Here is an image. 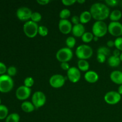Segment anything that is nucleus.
<instances>
[{
	"label": "nucleus",
	"mask_w": 122,
	"mask_h": 122,
	"mask_svg": "<svg viewBox=\"0 0 122 122\" xmlns=\"http://www.w3.org/2000/svg\"><path fill=\"white\" fill-rule=\"evenodd\" d=\"M92 17L96 21H104L109 17L110 14L109 7L101 2L93 4L90 8Z\"/></svg>",
	"instance_id": "1"
},
{
	"label": "nucleus",
	"mask_w": 122,
	"mask_h": 122,
	"mask_svg": "<svg viewBox=\"0 0 122 122\" xmlns=\"http://www.w3.org/2000/svg\"><path fill=\"white\" fill-rule=\"evenodd\" d=\"M93 55V50L88 45L82 44L77 47L76 50V56L79 60H86L91 58Z\"/></svg>",
	"instance_id": "2"
},
{
	"label": "nucleus",
	"mask_w": 122,
	"mask_h": 122,
	"mask_svg": "<svg viewBox=\"0 0 122 122\" xmlns=\"http://www.w3.org/2000/svg\"><path fill=\"white\" fill-rule=\"evenodd\" d=\"M92 32L95 36L102 38L108 32V25L104 21H96L92 27Z\"/></svg>",
	"instance_id": "3"
},
{
	"label": "nucleus",
	"mask_w": 122,
	"mask_h": 122,
	"mask_svg": "<svg viewBox=\"0 0 122 122\" xmlns=\"http://www.w3.org/2000/svg\"><path fill=\"white\" fill-rule=\"evenodd\" d=\"M14 86V81L8 75H0V92L7 93L11 91Z\"/></svg>",
	"instance_id": "4"
},
{
	"label": "nucleus",
	"mask_w": 122,
	"mask_h": 122,
	"mask_svg": "<svg viewBox=\"0 0 122 122\" xmlns=\"http://www.w3.org/2000/svg\"><path fill=\"white\" fill-rule=\"evenodd\" d=\"M39 26L38 23L29 20L24 24L23 32L25 35L29 38H33L38 34Z\"/></svg>",
	"instance_id": "5"
},
{
	"label": "nucleus",
	"mask_w": 122,
	"mask_h": 122,
	"mask_svg": "<svg viewBox=\"0 0 122 122\" xmlns=\"http://www.w3.org/2000/svg\"><path fill=\"white\" fill-rule=\"evenodd\" d=\"M73 57V53L71 49L67 47L62 48L57 52L56 57L58 61L61 63L68 62L71 60Z\"/></svg>",
	"instance_id": "6"
},
{
	"label": "nucleus",
	"mask_w": 122,
	"mask_h": 122,
	"mask_svg": "<svg viewBox=\"0 0 122 122\" xmlns=\"http://www.w3.org/2000/svg\"><path fill=\"white\" fill-rule=\"evenodd\" d=\"M67 77L63 76L60 74H56L51 76L49 80V83L52 88L58 89L63 87L65 84V82Z\"/></svg>",
	"instance_id": "7"
},
{
	"label": "nucleus",
	"mask_w": 122,
	"mask_h": 122,
	"mask_svg": "<svg viewBox=\"0 0 122 122\" xmlns=\"http://www.w3.org/2000/svg\"><path fill=\"white\" fill-rule=\"evenodd\" d=\"M46 97L45 94L41 91H36L32 97V102L36 108H39L45 104Z\"/></svg>",
	"instance_id": "8"
},
{
	"label": "nucleus",
	"mask_w": 122,
	"mask_h": 122,
	"mask_svg": "<svg viewBox=\"0 0 122 122\" xmlns=\"http://www.w3.org/2000/svg\"><path fill=\"white\" fill-rule=\"evenodd\" d=\"M122 99V95L117 91H111L106 93L104 97V101L109 105H116Z\"/></svg>",
	"instance_id": "9"
},
{
	"label": "nucleus",
	"mask_w": 122,
	"mask_h": 122,
	"mask_svg": "<svg viewBox=\"0 0 122 122\" xmlns=\"http://www.w3.org/2000/svg\"><path fill=\"white\" fill-rule=\"evenodd\" d=\"M108 32L113 36L121 37L122 35V24L119 21H111L108 25Z\"/></svg>",
	"instance_id": "10"
},
{
	"label": "nucleus",
	"mask_w": 122,
	"mask_h": 122,
	"mask_svg": "<svg viewBox=\"0 0 122 122\" xmlns=\"http://www.w3.org/2000/svg\"><path fill=\"white\" fill-rule=\"evenodd\" d=\"M33 12L28 7H21L17 9L16 11V15L18 19L23 21H29Z\"/></svg>",
	"instance_id": "11"
},
{
	"label": "nucleus",
	"mask_w": 122,
	"mask_h": 122,
	"mask_svg": "<svg viewBox=\"0 0 122 122\" xmlns=\"http://www.w3.org/2000/svg\"><path fill=\"white\" fill-rule=\"evenodd\" d=\"M67 79L72 83H77L81 78V71L76 67H71L67 71Z\"/></svg>",
	"instance_id": "12"
},
{
	"label": "nucleus",
	"mask_w": 122,
	"mask_h": 122,
	"mask_svg": "<svg viewBox=\"0 0 122 122\" xmlns=\"http://www.w3.org/2000/svg\"><path fill=\"white\" fill-rule=\"evenodd\" d=\"M31 95V89L22 85L19 86L15 91V96L20 101L26 100Z\"/></svg>",
	"instance_id": "13"
},
{
	"label": "nucleus",
	"mask_w": 122,
	"mask_h": 122,
	"mask_svg": "<svg viewBox=\"0 0 122 122\" xmlns=\"http://www.w3.org/2000/svg\"><path fill=\"white\" fill-rule=\"evenodd\" d=\"M72 23L69 20H60L58 23V29L61 33L64 35L69 34L72 31Z\"/></svg>",
	"instance_id": "14"
},
{
	"label": "nucleus",
	"mask_w": 122,
	"mask_h": 122,
	"mask_svg": "<svg viewBox=\"0 0 122 122\" xmlns=\"http://www.w3.org/2000/svg\"><path fill=\"white\" fill-rule=\"evenodd\" d=\"M84 78L87 82L89 83H95L98 81L99 75L96 71L89 70L84 75Z\"/></svg>",
	"instance_id": "15"
},
{
	"label": "nucleus",
	"mask_w": 122,
	"mask_h": 122,
	"mask_svg": "<svg viewBox=\"0 0 122 122\" xmlns=\"http://www.w3.org/2000/svg\"><path fill=\"white\" fill-rule=\"evenodd\" d=\"M110 78L113 83L121 85H122V71L119 70H114L110 73Z\"/></svg>",
	"instance_id": "16"
},
{
	"label": "nucleus",
	"mask_w": 122,
	"mask_h": 122,
	"mask_svg": "<svg viewBox=\"0 0 122 122\" xmlns=\"http://www.w3.org/2000/svg\"><path fill=\"white\" fill-rule=\"evenodd\" d=\"M71 32H72V34L74 36L77 37V38L82 37L83 35L86 32L84 25L81 23L76 25H73Z\"/></svg>",
	"instance_id": "17"
},
{
	"label": "nucleus",
	"mask_w": 122,
	"mask_h": 122,
	"mask_svg": "<svg viewBox=\"0 0 122 122\" xmlns=\"http://www.w3.org/2000/svg\"><path fill=\"white\" fill-rule=\"evenodd\" d=\"M21 108L25 113H29L33 112L36 108L35 107L34 105L32 104V102L25 101H23L21 104Z\"/></svg>",
	"instance_id": "18"
},
{
	"label": "nucleus",
	"mask_w": 122,
	"mask_h": 122,
	"mask_svg": "<svg viewBox=\"0 0 122 122\" xmlns=\"http://www.w3.org/2000/svg\"><path fill=\"white\" fill-rule=\"evenodd\" d=\"M92 18V17L90 11H85L82 12L81 14V15H79L80 23L82 24V25L86 24L91 21Z\"/></svg>",
	"instance_id": "19"
},
{
	"label": "nucleus",
	"mask_w": 122,
	"mask_h": 122,
	"mask_svg": "<svg viewBox=\"0 0 122 122\" xmlns=\"http://www.w3.org/2000/svg\"><path fill=\"white\" fill-rule=\"evenodd\" d=\"M107 63H108V64L111 67H117L120 64L121 61H120L119 57L112 56L108 58Z\"/></svg>",
	"instance_id": "20"
},
{
	"label": "nucleus",
	"mask_w": 122,
	"mask_h": 122,
	"mask_svg": "<svg viewBox=\"0 0 122 122\" xmlns=\"http://www.w3.org/2000/svg\"><path fill=\"white\" fill-rule=\"evenodd\" d=\"M122 17V13L119 10H114L110 14L109 18L112 21H119Z\"/></svg>",
	"instance_id": "21"
},
{
	"label": "nucleus",
	"mask_w": 122,
	"mask_h": 122,
	"mask_svg": "<svg viewBox=\"0 0 122 122\" xmlns=\"http://www.w3.org/2000/svg\"><path fill=\"white\" fill-rule=\"evenodd\" d=\"M77 67L80 71H88L89 69V63L87 60H79L77 62Z\"/></svg>",
	"instance_id": "22"
},
{
	"label": "nucleus",
	"mask_w": 122,
	"mask_h": 122,
	"mask_svg": "<svg viewBox=\"0 0 122 122\" xmlns=\"http://www.w3.org/2000/svg\"><path fill=\"white\" fill-rule=\"evenodd\" d=\"M20 116L18 113H13L9 114L5 119V122H19Z\"/></svg>",
	"instance_id": "23"
},
{
	"label": "nucleus",
	"mask_w": 122,
	"mask_h": 122,
	"mask_svg": "<svg viewBox=\"0 0 122 122\" xmlns=\"http://www.w3.org/2000/svg\"><path fill=\"white\" fill-rule=\"evenodd\" d=\"M94 35L92 32H86L83 35L81 38H82V41L85 43H89L93 41L94 39Z\"/></svg>",
	"instance_id": "24"
},
{
	"label": "nucleus",
	"mask_w": 122,
	"mask_h": 122,
	"mask_svg": "<svg viewBox=\"0 0 122 122\" xmlns=\"http://www.w3.org/2000/svg\"><path fill=\"white\" fill-rule=\"evenodd\" d=\"M8 116V108L4 105H0V120H3Z\"/></svg>",
	"instance_id": "25"
},
{
	"label": "nucleus",
	"mask_w": 122,
	"mask_h": 122,
	"mask_svg": "<svg viewBox=\"0 0 122 122\" xmlns=\"http://www.w3.org/2000/svg\"><path fill=\"white\" fill-rule=\"evenodd\" d=\"M76 44V40L75 37L73 36H69L66 40V44L67 45V47L71 50L75 47Z\"/></svg>",
	"instance_id": "26"
},
{
	"label": "nucleus",
	"mask_w": 122,
	"mask_h": 122,
	"mask_svg": "<svg viewBox=\"0 0 122 122\" xmlns=\"http://www.w3.org/2000/svg\"><path fill=\"white\" fill-rule=\"evenodd\" d=\"M71 15V11L67 8L62 10L59 14V17L61 20H67Z\"/></svg>",
	"instance_id": "27"
},
{
	"label": "nucleus",
	"mask_w": 122,
	"mask_h": 122,
	"mask_svg": "<svg viewBox=\"0 0 122 122\" xmlns=\"http://www.w3.org/2000/svg\"><path fill=\"white\" fill-rule=\"evenodd\" d=\"M41 19L42 15L40 13H39V12H33L32 13L30 18L31 21L38 23V22H39L41 20Z\"/></svg>",
	"instance_id": "28"
},
{
	"label": "nucleus",
	"mask_w": 122,
	"mask_h": 122,
	"mask_svg": "<svg viewBox=\"0 0 122 122\" xmlns=\"http://www.w3.org/2000/svg\"><path fill=\"white\" fill-rule=\"evenodd\" d=\"M110 53V50L107 46H102L98 48L97 50V54H102L107 57Z\"/></svg>",
	"instance_id": "29"
},
{
	"label": "nucleus",
	"mask_w": 122,
	"mask_h": 122,
	"mask_svg": "<svg viewBox=\"0 0 122 122\" xmlns=\"http://www.w3.org/2000/svg\"><path fill=\"white\" fill-rule=\"evenodd\" d=\"M38 34L42 37H45L48 34V29L45 26H39L38 29Z\"/></svg>",
	"instance_id": "30"
},
{
	"label": "nucleus",
	"mask_w": 122,
	"mask_h": 122,
	"mask_svg": "<svg viewBox=\"0 0 122 122\" xmlns=\"http://www.w3.org/2000/svg\"><path fill=\"white\" fill-rule=\"evenodd\" d=\"M34 85V79L30 76L26 77L24 81V85L27 88H30Z\"/></svg>",
	"instance_id": "31"
},
{
	"label": "nucleus",
	"mask_w": 122,
	"mask_h": 122,
	"mask_svg": "<svg viewBox=\"0 0 122 122\" xmlns=\"http://www.w3.org/2000/svg\"><path fill=\"white\" fill-rule=\"evenodd\" d=\"M114 46L122 52V37H119L117 38L114 41Z\"/></svg>",
	"instance_id": "32"
},
{
	"label": "nucleus",
	"mask_w": 122,
	"mask_h": 122,
	"mask_svg": "<svg viewBox=\"0 0 122 122\" xmlns=\"http://www.w3.org/2000/svg\"><path fill=\"white\" fill-rule=\"evenodd\" d=\"M7 74H8V76H10V77L11 76H14L16 75L17 73V69L15 67L11 66H10L7 69Z\"/></svg>",
	"instance_id": "33"
},
{
	"label": "nucleus",
	"mask_w": 122,
	"mask_h": 122,
	"mask_svg": "<svg viewBox=\"0 0 122 122\" xmlns=\"http://www.w3.org/2000/svg\"><path fill=\"white\" fill-rule=\"evenodd\" d=\"M105 3L106 4L107 6H109V7H114L119 4V1H116V0H106Z\"/></svg>",
	"instance_id": "34"
},
{
	"label": "nucleus",
	"mask_w": 122,
	"mask_h": 122,
	"mask_svg": "<svg viewBox=\"0 0 122 122\" xmlns=\"http://www.w3.org/2000/svg\"><path fill=\"white\" fill-rule=\"evenodd\" d=\"M106 56L102 54H97V60L98 62L100 63H104L106 60Z\"/></svg>",
	"instance_id": "35"
},
{
	"label": "nucleus",
	"mask_w": 122,
	"mask_h": 122,
	"mask_svg": "<svg viewBox=\"0 0 122 122\" xmlns=\"http://www.w3.org/2000/svg\"><path fill=\"white\" fill-rule=\"evenodd\" d=\"M62 3L65 6L73 5L75 3H76V0H62Z\"/></svg>",
	"instance_id": "36"
},
{
	"label": "nucleus",
	"mask_w": 122,
	"mask_h": 122,
	"mask_svg": "<svg viewBox=\"0 0 122 122\" xmlns=\"http://www.w3.org/2000/svg\"><path fill=\"white\" fill-rule=\"evenodd\" d=\"M71 23L72 24H73L74 25H76L81 23H80L79 17L77 16V15H73L71 19Z\"/></svg>",
	"instance_id": "37"
},
{
	"label": "nucleus",
	"mask_w": 122,
	"mask_h": 122,
	"mask_svg": "<svg viewBox=\"0 0 122 122\" xmlns=\"http://www.w3.org/2000/svg\"><path fill=\"white\" fill-rule=\"evenodd\" d=\"M7 69L6 66L2 62H0V75H4L5 73L7 71Z\"/></svg>",
	"instance_id": "38"
},
{
	"label": "nucleus",
	"mask_w": 122,
	"mask_h": 122,
	"mask_svg": "<svg viewBox=\"0 0 122 122\" xmlns=\"http://www.w3.org/2000/svg\"><path fill=\"white\" fill-rule=\"evenodd\" d=\"M60 67L63 70H65V71H67L69 70L71 67H70V65L67 62H64V63H61L60 64Z\"/></svg>",
	"instance_id": "39"
},
{
	"label": "nucleus",
	"mask_w": 122,
	"mask_h": 122,
	"mask_svg": "<svg viewBox=\"0 0 122 122\" xmlns=\"http://www.w3.org/2000/svg\"><path fill=\"white\" fill-rule=\"evenodd\" d=\"M37 3L41 5H46L50 3V0H37Z\"/></svg>",
	"instance_id": "40"
},
{
	"label": "nucleus",
	"mask_w": 122,
	"mask_h": 122,
	"mask_svg": "<svg viewBox=\"0 0 122 122\" xmlns=\"http://www.w3.org/2000/svg\"><path fill=\"white\" fill-rule=\"evenodd\" d=\"M107 46L109 48H113L114 46V41L112 40H109L107 41Z\"/></svg>",
	"instance_id": "41"
},
{
	"label": "nucleus",
	"mask_w": 122,
	"mask_h": 122,
	"mask_svg": "<svg viewBox=\"0 0 122 122\" xmlns=\"http://www.w3.org/2000/svg\"><path fill=\"white\" fill-rule=\"evenodd\" d=\"M120 54H121L120 51H119V50H118L117 49H116V50H114V51H113V56H116V57H119L120 56Z\"/></svg>",
	"instance_id": "42"
},
{
	"label": "nucleus",
	"mask_w": 122,
	"mask_h": 122,
	"mask_svg": "<svg viewBox=\"0 0 122 122\" xmlns=\"http://www.w3.org/2000/svg\"><path fill=\"white\" fill-rule=\"evenodd\" d=\"M117 92L120 94V95H122V85H119V88H118Z\"/></svg>",
	"instance_id": "43"
},
{
	"label": "nucleus",
	"mask_w": 122,
	"mask_h": 122,
	"mask_svg": "<svg viewBox=\"0 0 122 122\" xmlns=\"http://www.w3.org/2000/svg\"><path fill=\"white\" fill-rule=\"evenodd\" d=\"M76 2H78L79 4H83L85 2V0H77V1H76Z\"/></svg>",
	"instance_id": "44"
},
{
	"label": "nucleus",
	"mask_w": 122,
	"mask_h": 122,
	"mask_svg": "<svg viewBox=\"0 0 122 122\" xmlns=\"http://www.w3.org/2000/svg\"><path fill=\"white\" fill-rule=\"evenodd\" d=\"M93 40H94V41H95V42H97L99 40V38H98V37H97V36H94V39H93Z\"/></svg>",
	"instance_id": "45"
},
{
	"label": "nucleus",
	"mask_w": 122,
	"mask_h": 122,
	"mask_svg": "<svg viewBox=\"0 0 122 122\" xmlns=\"http://www.w3.org/2000/svg\"><path fill=\"white\" fill-rule=\"evenodd\" d=\"M119 58H120L121 62H122V52H121V54H120V57H119Z\"/></svg>",
	"instance_id": "46"
},
{
	"label": "nucleus",
	"mask_w": 122,
	"mask_h": 122,
	"mask_svg": "<svg viewBox=\"0 0 122 122\" xmlns=\"http://www.w3.org/2000/svg\"><path fill=\"white\" fill-rule=\"evenodd\" d=\"M119 4H120V6L121 7V8H122V1H120V2H119Z\"/></svg>",
	"instance_id": "47"
},
{
	"label": "nucleus",
	"mask_w": 122,
	"mask_h": 122,
	"mask_svg": "<svg viewBox=\"0 0 122 122\" xmlns=\"http://www.w3.org/2000/svg\"><path fill=\"white\" fill-rule=\"evenodd\" d=\"M1 99H0V105H1Z\"/></svg>",
	"instance_id": "48"
}]
</instances>
